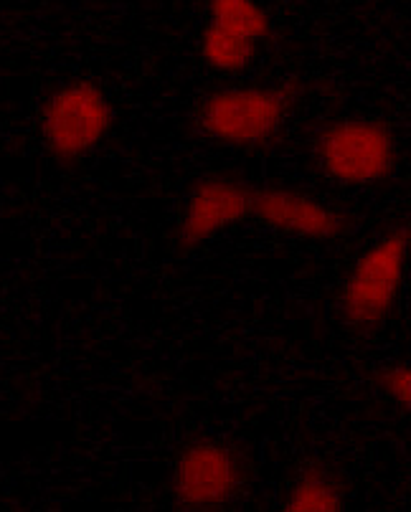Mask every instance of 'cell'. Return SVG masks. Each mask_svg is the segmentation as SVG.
Wrapping results in <instances>:
<instances>
[{"instance_id": "obj_1", "label": "cell", "mask_w": 411, "mask_h": 512, "mask_svg": "<svg viewBox=\"0 0 411 512\" xmlns=\"http://www.w3.org/2000/svg\"><path fill=\"white\" fill-rule=\"evenodd\" d=\"M300 87L295 82L274 87H226L206 94L196 109L203 137L224 148L257 150L277 140Z\"/></svg>"}, {"instance_id": "obj_2", "label": "cell", "mask_w": 411, "mask_h": 512, "mask_svg": "<svg viewBox=\"0 0 411 512\" xmlns=\"http://www.w3.org/2000/svg\"><path fill=\"white\" fill-rule=\"evenodd\" d=\"M409 262V226H396L356 259L340 289V315L353 330H376L396 310Z\"/></svg>"}, {"instance_id": "obj_3", "label": "cell", "mask_w": 411, "mask_h": 512, "mask_svg": "<svg viewBox=\"0 0 411 512\" xmlns=\"http://www.w3.org/2000/svg\"><path fill=\"white\" fill-rule=\"evenodd\" d=\"M315 160L338 186L368 188L391 178L399 165V145L389 125L371 117H343L315 140Z\"/></svg>"}, {"instance_id": "obj_4", "label": "cell", "mask_w": 411, "mask_h": 512, "mask_svg": "<svg viewBox=\"0 0 411 512\" xmlns=\"http://www.w3.org/2000/svg\"><path fill=\"white\" fill-rule=\"evenodd\" d=\"M115 109L105 89L89 79L66 82L46 97L39 127L46 150L61 163H77L105 142Z\"/></svg>"}, {"instance_id": "obj_5", "label": "cell", "mask_w": 411, "mask_h": 512, "mask_svg": "<svg viewBox=\"0 0 411 512\" xmlns=\"http://www.w3.org/2000/svg\"><path fill=\"white\" fill-rule=\"evenodd\" d=\"M247 487L239 449L219 439H193L178 454L170 474V495L178 510L209 512L229 507Z\"/></svg>"}, {"instance_id": "obj_6", "label": "cell", "mask_w": 411, "mask_h": 512, "mask_svg": "<svg viewBox=\"0 0 411 512\" xmlns=\"http://www.w3.org/2000/svg\"><path fill=\"white\" fill-rule=\"evenodd\" d=\"M254 191L229 175L201 178L186 196L178 218V241L201 246L252 216Z\"/></svg>"}, {"instance_id": "obj_7", "label": "cell", "mask_w": 411, "mask_h": 512, "mask_svg": "<svg viewBox=\"0 0 411 512\" xmlns=\"http://www.w3.org/2000/svg\"><path fill=\"white\" fill-rule=\"evenodd\" d=\"M252 216L277 234L307 241H330L346 234L348 218L320 198L292 188L254 191Z\"/></svg>"}, {"instance_id": "obj_8", "label": "cell", "mask_w": 411, "mask_h": 512, "mask_svg": "<svg viewBox=\"0 0 411 512\" xmlns=\"http://www.w3.org/2000/svg\"><path fill=\"white\" fill-rule=\"evenodd\" d=\"M287 512H340L346 510V495L338 477L323 464L300 469L285 497Z\"/></svg>"}, {"instance_id": "obj_9", "label": "cell", "mask_w": 411, "mask_h": 512, "mask_svg": "<svg viewBox=\"0 0 411 512\" xmlns=\"http://www.w3.org/2000/svg\"><path fill=\"white\" fill-rule=\"evenodd\" d=\"M257 49L259 44L242 39L236 33L224 31V28L214 26V23L203 28L201 59L206 61V66L221 71V74H239V71L249 69L252 61L257 59Z\"/></svg>"}, {"instance_id": "obj_10", "label": "cell", "mask_w": 411, "mask_h": 512, "mask_svg": "<svg viewBox=\"0 0 411 512\" xmlns=\"http://www.w3.org/2000/svg\"><path fill=\"white\" fill-rule=\"evenodd\" d=\"M209 23L254 44L267 41L272 31L267 11L257 0H209Z\"/></svg>"}, {"instance_id": "obj_11", "label": "cell", "mask_w": 411, "mask_h": 512, "mask_svg": "<svg viewBox=\"0 0 411 512\" xmlns=\"http://www.w3.org/2000/svg\"><path fill=\"white\" fill-rule=\"evenodd\" d=\"M381 391L394 401L399 409H409L411 406V368L406 363L386 365L384 371H379L376 378Z\"/></svg>"}]
</instances>
